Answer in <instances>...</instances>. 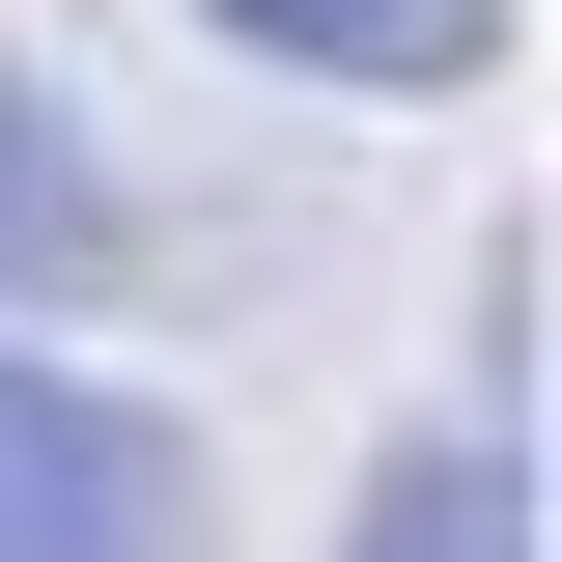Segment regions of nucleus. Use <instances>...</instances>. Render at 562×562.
I'll list each match as a JSON object with an SVG mask.
<instances>
[{
	"instance_id": "1",
	"label": "nucleus",
	"mask_w": 562,
	"mask_h": 562,
	"mask_svg": "<svg viewBox=\"0 0 562 562\" xmlns=\"http://www.w3.org/2000/svg\"><path fill=\"white\" fill-rule=\"evenodd\" d=\"M0 562H198V450L57 366H0Z\"/></svg>"
},
{
	"instance_id": "2",
	"label": "nucleus",
	"mask_w": 562,
	"mask_h": 562,
	"mask_svg": "<svg viewBox=\"0 0 562 562\" xmlns=\"http://www.w3.org/2000/svg\"><path fill=\"white\" fill-rule=\"evenodd\" d=\"M254 57H310V85H479L506 57V0H225Z\"/></svg>"
},
{
	"instance_id": "3",
	"label": "nucleus",
	"mask_w": 562,
	"mask_h": 562,
	"mask_svg": "<svg viewBox=\"0 0 562 562\" xmlns=\"http://www.w3.org/2000/svg\"><path fill=\"white\" fill-rule=\"evenodd\" d=\"M338 562H535V479H506V422H450V450H394Z\"/></svg>"
},
{
	"instance_id": "4",
	"label": "nucleus",
	"mask_w": 562,
	"mask_h": 562,
	"mask_svg": "<svg viewBox=\"0 0 562 562\" xmlns=\"http://www.w3.org/2000/svg\"><path fill=\"white\" fill-rule=\"evenodd\" d=\"M85 254H113V169H85V113H57V85L0 57V281H85Z\"/></svg>"
}]
</instances>
